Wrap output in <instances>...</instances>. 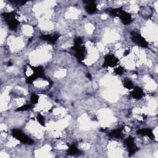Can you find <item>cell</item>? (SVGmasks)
<instances>
[{
    "instance_id": "obj_20",
    "label": "cell",
    "mask_w": 158,
    "mask_h": 158,
    "mask_svg": "<svg viewBox=\"0 0 158 158\" xmlns=\"http://www.w3.org/2000/svg\"><path fill=\"white\" fill-rule=\"evenodd\" d=\"M124 72V69L122 67H118L114 69V73L117 75H122Z\"/></svg>"
},
{
    "instance_id": "obj_11",
    "label": "cell",
    "mask_w": 158,
    "mask_h": 158,
    "mask_svg": "<svg viewBox=\"0 0 158 158\" xmlns=\"http://www.w3.org/2000/svg\"><path fill=\"white\" fill-rule=\"evenodd\" d=\"M131 95L133 98L137 99H141L144 96V92L140 87H135L131 92Z\"/></svg>"
},
{
    "instance_id": "obj_7",
    "label": "cell",
    "mask_w": 158,
    "mask_h": 158,
    "mask_svg": "<svg viewBox=\"0 0 158 158\" xmlns=\"http://www.w3.org/2000/svg\"><path fill=\"white\" fill-rule=\"evenodd\" d=\"M124 144L127 146L129 152V156H132L133 154H135L137 151V148L134 142V139L132 137H129L127 138H126L124 140Z\"/></svg>"
},
{
    "instance_id": "obj_15",
    "label": "cell",
    "mask_w": 158,
    "mask_h": 158,
    "mask_svg": "<svg viewBox=\"0 0 158 158\" xmlns=\"http://www.w3.org/2000/svg\"><path fill=\"white\" fill-rule=\"evenodd\" d=\"M33 106V105L32 104H25L23 105V106L18 108L16 111H28L29 110H31Z\"/></svg>"
},
{
    "instance_id": "obj_4",
    "label": "cell",
    "mask_w": 158,
    "mask_h": 158,
    "mask_svg": "<svg viewBox=\"0 0 158 158\" xmlns=\"http://www.w3.org/2000/svg\"><path fill=\"white\" fill-rule=\"evenodd\" d=\"M119 60L113 55H107L104 57L102 66L104 67H114L118 64Z\"/></svg>"
},
{
    "instance_id": "obj_14",
    "label": "cell",
    "mask_w": 158,
    "mask_h": 158,
    "mask_svg": "<svg viewBox=\"0 0 158 158\" xmlns=\"http://www.w3.org/2000/svg\"><path fill=\"white\" fill-rule=\"evenodd\" d=\"M80 151L75 145H72L70 146L69 148L67 150V154L69 155H75L79 154Z\"/></svg>"
},
{
    "instance_id": "obj_1",
    "label": "cell",
    "mask_w": 158,
    "mask_h": 158,
    "mask_svg": "<svg viewBox=\"0 0 158 158\" xmlns=\"http://www.w3.org/2000/svg\"><path fill=\"white\" fill-rule=\"evenodd\" d=\"M16 13L12 11L10 13H6L2 14L5 21L8 24L10 29L11 30H15L19 25V22L16 19Z\"/></svg>"
},
{
    "instance_id": "obj_13",
    "label": "cell",
    "mask_w": 158,
    "mask_h": 158,
    "mask_svg": "<svg viewBox=\"0 0 158 158\" xmlns=\"http://www.w3.org/2000/svg\"><path fill=\"white\" fill-rule=\"evenodd\" d=\"M110 135L113 137H115L117 138H121L122 135V128H119V129H117L116 130H113L110 133Z\"/></svg>"
},
{
    "instance_id": "obj_18",
    "label": "cell",
    "mask_w": 158,
    "mask_h": 158,
    "mask_svg": "<svg viewBox=\"0 0 158 158\" xmlns=\"http://www.w3.org/2000/svg\"><path fill=\"white\" fill-rule=\"evenodd\" d=\"M37 120L39 122V124L42 125V126H45V122H44V118L43 116L40 114H38L37 115Z\"/></svg>"
},
{
    "instance_id": "obj_19",
    "label": "cell",
    "mask_w": 158,
    "mask_h": 158,
    "mask_svg": "<svg viewBox=\"0 0 158 158\" xmlns=\"http://www.w3.org/2000/svg\"><path fill=\"white\" fill-rule=\"evenodd\" d=\"M83 43V40L81 37H77L74 40V45H81Z\"/></svg>"
},
{
    "instance_id": "obj_22",
    "label": "cell",
    "mask_w": 158,
    "mask_h": 158,
    "mask_svg": "<svg viewBox=\"0 0 158 158\" xmlns=\"http://www.w3.org/2000/svg\"><path fill=\"white\" fill-rule=\"evenodd\" d=\"M129 54V50H126L125 52H124V56H127V55H128Z\"/></svg>"
},
{
    "instance_id": "obj_12",
    "label": "cell",
    "mask_w": 158,
    "mask_h": 158,
    "mask_svg": "<svg viewBox=\"0 0 158 158\" xmlns=\"http://www.w3.org/2000/svg\"><path fill=\"white\" fill-rule=\"evenodd\" d=\"M137 133L140 135L146 136L151 139H154V135L151 129H143L137 131Z\"/></svg>"
},
{
    "instance_id": "obj_5",
    "label": "cell",
    "mask_w": 158,
    "mask_h": 158,
    "mask_svg": "<svg viewBox=\"0 0 158 158\" xmlns=\"http://www.w3.org/2000/svg\"><path fill=\"white\" fill-rule=\"evenodd\" d=\"M75 52V56L79 61V62L81 63L84 59L86 54V49L85 47L83 45H74L72 48Z\"/></svg>"
},
{
    "instance_id": "obj_23",
    "label": "cell",
    "mask_w": 158,
    "mask_h": 158,
    "mask_svg": "<svg viewBox=\"0 0 158 158\" xmlns=\"http://www.w3.org/2000/svg\"><path fill=\"white\" fill-rule=\"evenodd\" d=\"M87 77L88 79H91V75H90V74H87Z\"/></svg>"
},
{
    "instance_id": "obj_9",
    "label": "cell",
    "mask_w": 158,
    "mask_h": 158,
    "mask_svg": "<svg viewBox=\"0 0 158 158\" xmlns=\"http://www.w3.org/2000/svg\"><path fill=\"white\" fill-rule=\"evenodd\" d=\"M60 34L54 33V34H48V35H42L40 38L44 41H46L51 44L55 43L59 38L60 37Z\"/></svg>"
},
{
    "instance_id": "obj_21",
    "label": "cell",
    "mask_w": 158,
    "mask_h": 158,
    "mask_svg": "<svg viewBox=\"0 0 158 158\" xmlns=\"http://www.w3.org/2000/svg\"><path fill=\"white\" fill-rule=\"evenodd\" d=\"M119 11V8L113 9V10H111V11H110V14H111V16L116 17V16H118Z\"/></svg>"
},
{
    "instance_id": "obj_10",
    "label": "cell",
    "mask_w": 158,
    "mask_h": 158,
    "mask_svg": "<svg viewBox=\"0 0 158 158\" xmlns=\"http://www.w3.org/2000/svg\"><path fill=\"white\" fill-rule=\"evenodd\" d=\"M85 3H87V5L85 6V10L87 12V13L92 14L96 12L97 8H96V4L94 3V2L87 1V2H85Z\"/></svg>"
},
{
    "instance_id": "obj_17",
    "label": "cell",
    "mask_w": 158,
    "mask_h": 158,
    "mask_svg": "<svg viewBox=\"0 0 158 158\" xmlns=\"http://www.w3.org/2000/svg\"><path fill=\"white\" fill-rule=\"evenodd\" d=\"M38 101H39V96L35 93H32L30 97L31 104H32L33 105L36 104L38 102Z\"/></svg>"
},
{
    "instance_id": "obj_6",
    "label": "cell",
    "mask_w": 158,
    "mask_h": 158,
    "mask_svg": "<svg viewBox=\"0 0 158 158\" xmlns=\"http://www.w3.org/2000/svg\"><path fill=\"white\" fill-rule=\"evenodd\" d=\"M131 35H132V41L134 43H135L137 44L143 48H147L148 46V43L147 41L140 34L135 32H132Z\"/></svg>"
},
{
    "instance_id": "obj_16",
    "label": "cell",
    "mask_w": 158,
    "mask_h": 158,
    "mask_svg": "<svg viewBox=\"0 0 158 158\" xmlns=\"http://www.w3.org/2000/svg\"><path fill=\"white\" fill-rule=\"evenodd\" d=\"M123 85L125 88L128 90H132L133 88V84L132 82L129 79H125Z\"/></svg>"
},
{
    "instance_id": "obj_2",
    "label": "cell",
    "mask_w": 158,
    "mask_h": 158,
    "mask_svg": "<svg viewBox=\"0 0 158 158\" xmlns=\"http://www.w3.org/2000/svg\"><path fill=\"white\" fill-rule=\"evenodd\" d=\"M31 69L33 71V74L27 78L26 82L29 84L32 83L35 80H37L38 78H42L45 79V76L43 72V68L41 66H37V67H33L30 66Z\"/></svg>"
},
{
    "instance_id": "obj_3",
    "label": "cell",
    "mask_w": 158,
    "mask_h": 158,
    "mask_svg": "<svg viewBox=\"0 0 158 158\" xmlns=\"http://www.w3.org/2000/svg\"><path fill=\"white\" fill-rule=\"evenodd\" d=\"M12 135L24 144L31 145V144H33V141L21 130L15 129H13Z\"/></svg>"
},
{
    "instance_id": "obj_8",
    "label": "cell",
    "mask_w": 158,
    "mask_h": 158,
    "mask_svg": "<svg viewBox=\"0 0 158 158\" xmlns=\"http://www.w3.org/2000/svg\"><path fill=\"white\" fill-rule=\"evenodd\" d=\"M118 17H119L122 22L125 24V25H129L132 22V18L131 15L122 10V8H119V11Z\"/></svg>"
}]
</instances>
